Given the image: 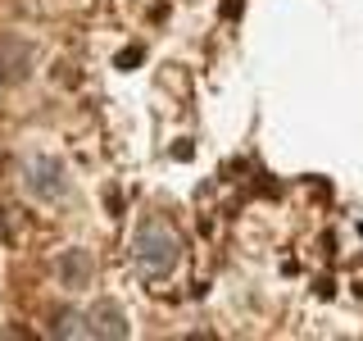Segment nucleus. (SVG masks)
<instances>
[{
  "label": "nucleus",
  "mask_w": 363,
  "mask_h": 341,
  "mask_svg": "<svg viewBox=\"0 0 363 341\" xmlns=\"http://www.w3.org/2000/svg\"><path fill=\"white\" fill-rule=\"evenodd\" d=\"M177 264H182V237L164 219H145L132 237V269L141 273L145 282H159Z\"/></svg>",
  "instance_id": "obj_1"
},
{
  "label": "nucleus",
  "mask_w": 363,
  "mask_h": 341,
  "mask_svg": "<svg viewBox=\"0 0 363 341\" xmlns=\"http://www.w3.org/2000/svg\"><path fill=\"white\" fill-rule=\"evenodd\" d=\"M23 187L45 205H60V200L73 196V178H68L64 159H55V155H32L23 164Z\"/></svg>",
  "instance_id": "obj_2"
},
{
  "label": "nucleus",
  "mask_w": 363,
  "mask_h": 341,
  "mask_svg": "<svg viewBox=\"0 0 363 341\" xmlns=\"http://www.w3.org/2000/svg\"><path fill=\"white\" fill-rule=\"evenodd\" d=\"M28 64H32V45L28 41H18V37L0 41V96L28 77Z\"/></svg>",
  "instance_id": "obj_3"
},
{
  "label": "nucleus",
  "mask_w": 363,
  "mask_h": 341,
  "mask_svg": "<svg viewBox=\"0 0 363 341\" xmlns=\"http://www.w3.org/2000/svg\"><path fill=\"white\" fill-rule=\"evenodd\" d=\"M132 328H128V314L118 310L113 301H100L96 310H86V337H100V341H123Z\"/></svg>",
  "instance_id": "obj_4"
},
{
  "label": "nucleus",
  "mask_w": 363,
  "mask_h": 341,
  "mask_svg": "<svg viewBox=\"0 0 363 341\" xmlns=\"http://www.w3.org/2000/svg\"><path fill=\"white\" fill-rule=\"evenodd\" d=\"M91 273H96V264H91V250L73 246V250H64V255H60V282H64V287H86Z\"/></svg>",
  "instance_id": "obj_5"
},
{
  "label": "nucleus",
  "mask_w": 363,
  "mask_h": 341,
  "mask_svg": "<svg viewBox=\"0 0 363 341\" xmlns=\"http://www.w3.org/2000/svg\"><path fill=\"white\" fill-rule=\"evenodd\" d=\"M55 337H86V314H77V310L55 314Z\"/></svg>",
  "instance_id": "obj_6"
},
{
  "label": "nucleus",
  "mask_w": 363,
  "mask_h": 341,
  "mask_svg": "<svg viewBox=\"0 0 363 341\" xmlns=\"http://www.w3.org/2000/svg\"><path fill=\"white\" fill-rule=\"evenodd\" d=\"M141 60H145V50H141V45H128V50H118V60H113V64H118V68H136Z\"/></svg>",
  "instance_id": "obj_7"
}]
</instances>
